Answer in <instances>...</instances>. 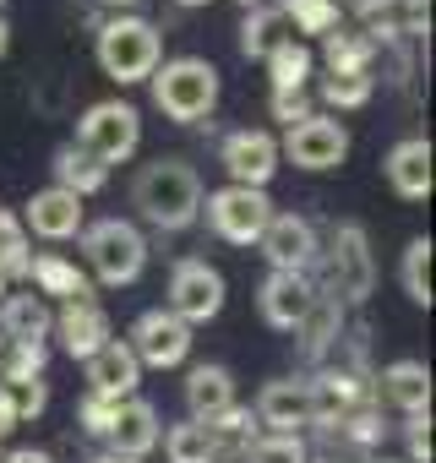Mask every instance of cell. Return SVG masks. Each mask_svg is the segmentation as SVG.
<instances>
[{
	"label": "cell",
	"mask_w": 436,
	"mask_h": 463,
	"mask_svg": "<svg viewBox=\"0 0 436 463\" xmlns=\"http://www.w3.org/2000/svg\"><path fill=\"white\" fill-rule=\"evenodd\" d=\"M131 207L142 223L164 229H191L202 218V175L185 164V158H153L131 175Z\"/></svg>",
	"instance_id": "obj_1"
},
{
	"label": "cell",
	"mask_w": 436,
	"mask_h": 463,
	"mask_svg": "<svg viewBox=\"0 0 436 463\" xmlns=\"http://www.w3.org/2000/svg\"><path fill=\"white\" fill-rule=\"evenodd\" d=\"M93 55H99V66H104L109 82L131 88V82H147V77L158 71L164 39H158V28H153L147 17H109V23H99Z\"/></svg>",
	"instance_id": "obj_2"
},
{
	"label": "cell",
	"mask_w": 436,
	"mask_h": 463,
	"mask_svg": "<svg viewBox=\"0 0 436 463\" xmlns=\"http://www.w3.org/2000/svg\"><path fill=\"white\" fill-rule=\"evenodd\" d=\"M153 82V104L175 120V126H196L213 104H218V66L202 55H180V61H158Z\"/></svg>",
	"instance_id": "obj_3"
},
{
	"label": "cell",
	"mask_w": 436,
	"mask_h": 463,
	"mask_svg": "<svg viewBox=\"0 0 436 463\" xmlns=\"http://www.w3.org/2000/svg\"><path fill=\"white\" fill-rule=\"evenodd\" d=\"M82 257L93 268L99 284L120 289V284H137L142 268H147V241L131 218H99V223H82Z\"/></svg>",
	"instance_id": "obj_4"
},
{
	"label": "cell",
	"mask_w": 436,
	"mask_h": 463,
	"mask_svg": "<svg viewBox=\"0 0 436 463\" xmlns=\"http://www.w3.org/2000/svg\"><path fill=\"white\" fill-rule=\"evenodd\" d=\"M142 142V115L120 99H99L77 115V147L93 153L99 164H126Z\"/></svg>",
	"instance_id": "obj_5"
},
{
	"label": "cell",
	"mask_w": 436,
	"mask_h": 463,
	"mask_svg": "<svg viewBox=\"0 0 436 463\" xmlns=\"http://www.w3.org/2000/svg\"><path fill=\"white\" fill-rule=\"evenodd\" d=\"M202 218L218 241L230 246H257V235L273 218V202L268 191H251V185H224V191H202Z\"/></svg>",
	"instance_id": "obj_6"
},
{
	"label": "cell",
	"mask_w": 436,
	"mask_h": 463,
	"mask_svg": "<svg viewBox=\"0 0 436 463\" xmlns=\"http://www.w3.org/2000/svg\"><path fill=\"white\" fill-rule=\"evenodd\" d=\"M322 257H327V284H322L327 295H338L344 306L371 300V289H376V257H371V241H365L360 223H338Z\"/></svg>",
	"instance_id": "obj_7"
},
{
	"label": "cell",
	"mask_w": 436,
	"mask_h": 463,
	"mask_svg": "<svg viewBox=\"0 0 436 463\" xmlns=\"http://www.w3.org/2000/svg\"><path fill=\"white\" fill-rule=\"evenodd\" d=\"M164 311L180 317L185 327L213 322L218 311H224V273L207 268L202 257H180L175 273H169V300H164Z\"/></svg>",
	"instance_id": "obj_8"
},
{
	"label": "cell",
	"mask_w": 436,
	"mask_h": 463,
	"mask_svg": "<svg viewBox=\"0 0 436 463\" xmlns=\"http://www.w3.org/2000/svg\"><path fill=\"white\" fill-rule=\"evenodd\" d=\"M279 158H289L295 169H311V175L338 169V164L349 158V131H344L333 115H311V120H300V126L284 131Z\"/></svg>",
	"instance_id": "obj_9"
},
{
	"label": "cell",
	"mask_w": 436,
	"mask_h": 463,
	"mask_svg": "<svg viewBox=\"0 0 436 463\" xmlns=\"http://www.w3.org/2000/svg\"><path fill=\"white\" fill-rule=\"evenodd\" d=\"M126 349L137 354V365L175 371V365H185V354H191V327H185L180 317H169L164 306H153V311H142V317L131 322Z\"/></svg>",
	"instance_id": "obj_10"
},
{
	"label": "cell",
	"mask_w": 436,
	"mask_h": 463,
	"mask_svg": "<svg viewBox=\"0 0 436 463\" xmlns=\"http://www.w3.org/2000/svg\"><path fill=\"white\" fill-rule=\"evenodd\" d=\"M257 246H262L273 273H311L322 262V241H317L311 218H300V213H273L268 229L257 235Z\"/></svg>",
	"instance_id": "obj_11"
},
{
	"label": "cell",
	"mask_w": 436,
	"mask_h": 463,
	"mask_svg": "<svg viewBox=\"0 0 436 463\" xmlns=\"http://www.w3.org/2000/svg\"><path fill=\"white\" fill-rule=\"evenodd\" d=\"M218 164L230 169V185L268 191V180L279 175V137L262 131V126H241L218 142Z\"/></svg>",
	"instance_id": "obj_12"
},
{
	"label": "cell",
	"mask_w": 436,
	"mask_h": 463,
	"mask_svg": "<svg viewBox=\"0 0 436 463\" xmlns=\"http://www.w3.org/2000/svg\"><path fill=\"white\" fill-rule=\"evenodd\" d=\"M306 398H311V425H338L355 403H365L371 398V382L360 376V371H349V365H322L311 382H306Z\"/></svg>",
	"instance_id": "obj_13"
},
{
	"label": "cell",
	"mask_w": 436,
	"mask_h": 463,
	"mask_svg": "<svg viewBox=\"0 0 436 463\" xmlns=\"http://www.w3.org/2000/svg\"><path fill=\"white\" fill-rule=\"evenodd\" d=\"M311 300H317V279L311 273H268L262 289H257V311L279 333H295L300 317L311 311Z\"/></svg>",
	"instance_id": "obj_14"
},
{
	"label": "cell",
	"mask_w": 436,
	"mask_h": 463,
	"mask_svg": "<svg viewBox=\"0 0 436 463\" xmlns=\"http://www.w3.org/2000/svg\"><path fill=\"white\" fill-rule=\"evenodd\" d=\"M257 425L268 436H300V425H311V398H306V382L300 376H279L257 392Z\"/></svg>",
	"instance_id": "obj_15"
},
{
	"label": "cell",
	"mask_w": 436,
	"mask_h": 463,
	"mask_svg": "<svg viewBox=\"0 0 436 463\" xmlns=\"http://www.w3.org/2000/svg\"><path fill=\"white\" fill-rule=\"evenodd\" d=\"M23 229H33L39 241H71V235H82V196H71L61 185L33 191L28 207H23Z\"/></svg>",
	"instance_id": "obj_16"
},
{
	"label": "cell",
	"mask_w": 436,
	"mask_h": 463,
	"mask_svg": "<svg viewBox=\"0 0 436 463\" xmlns=\"http://www.w3.org/2000/svg\"><path fill=\"white\" fill-rule=\"evenodd\" d=\"M158 436H164V425H158V409L147 403V398H126L120 409H115V425H109V452L115 458H147L153 447H158Z\"/></svg>",
	"instance_id": "obj_17"
},
{
	"label": "cell",
	"mask_w": 436,
	"mask_h": 463,
	"mask_svg": "<svg viewBox=\"0 0 436 463\" xmlns=\"http://www.w3.org/2000/svg\"><path fill=\"white\" fill-rule=\"evenodd\" d=\"M88 365V392H104V398H115V403H126V398H137V382H142V365H137V354L126 349V338H109L93 360H82Z\"/></svg>",
	"instance_id": "obj_18"
},
{
	"label": "cell",
	"mask_w": 436,
	"mask_h": 463,
	"mask_svg": "<svg viewBox=\"0 0 436 463\" xmlns=\"http://www.w3.org/2000/svg\"><path fill=\"white\" fill-rule=\"evenodd\" d=\"M55 333H61V349L71 354V360H93L115 333H109V317H104V306L99 300H77V306H66L61 317H55Z\"/></svg>",
	"instance_id": "obj_19"
},
{
	"label": "cell",
	"mask_w": 436,
	"mask_h": 463,
	"mask_svg": "<svg viewBox=\"0 0 436 463\" xmlns=\"http://www.w3.org/2000/svg\"><path fill=\"white\" fill-rule=\"evenodd\" d=\"M387 185L403 196V202H425L431 196V142L425 137H403V142H393V153H387Z\"/></svg>",
	"instance_id": "obj_20"
},
{
	"label": "cell",
	"mask_w": 436,
	"mask_h": 463,
	"mask_svg": "<svg viewBox=\"0 0 436 463\" xmlns=\"http://www.w3.org/2000/svg\"><path fill=\"white\" fill-rule=\"evenodd\" d=\"M295 338H300V354H306V360H322L327 349H338V338H344V300L317 284V300H311V311L300 317Z\"/></svg>",
	"instance_id": "obj_21"
},
{
	"label": "cell",
	"mask_w": 436,
	"mask_h": 463,
	"mask_svg": "<svg viewBox=\"0 0 436 463\" xmlns=\"http://www.w3.org/2000/svg\"><path fill=\"white\" fill-rule=\"evenodd\" d=\"M230 403H235L230 365H191V376H185V409H191L196 425H207L213 414H224Z\"/></svg>",
	"instance_id": "obj_22"
},
{
	"label": "cell",
	"mask_w": 436,
	"mask_h": 463,
	"mask_svg": "<svg viewBox=\"0 0 436 463\" xmlns=\"http://www.w3.org/2000/svg\"><path fill=\"white\" fill-rule=\"evenodd\" d=\"M55 311L44 306V295H6L0 300V333L6 344H50Z\"/></svg>",
	"instance_id": "obj_23"
},
{
	"label": "cell",
	"mask_w": 436,
	"mask_h": 463,
	"mask_svg": "<svg viewBox=\"0 0 436 463\" xmlns=\"http://www.w3.org/2000/svg\"><path fill=\"white\" fill-rule=\"evenodd\" d=\"M376 382H382V398H387L393 409H403V414H431V371H425V360H393Z\"/></svg>",
	"instance_id": "obj_24"
},
{
	"label": "cell",
	"mask_w": 436,
	"mask_h": 463,
	"mask_svg": "<svg viewBox=\"0 0 436 463\" xmlns=\"http://www.w3.org/2000/svg\"><path fill=\"white\" fill-rule=\"evenodd\" d=\"M28 279H33V289H39V295H55V300H66V306H77V300H93V284H88V273H82L77 262L55 257V251L33 257Z\"/></svg>",
	"instance_id": "obj_25"
},
{
	"label": "cell",
	"mask_w": 436,
	"mask_h": 463,
	"mask_svg": "<svg viewBox=\"0 0 436 463\" xmlns=\"http://www.w3.org/2000/svg\"><path fill=\"white\" fill-rule=\"evenodd\" d=\"M284 39H295V33H284L279 6H251V12L241 17V55H246V61H268Z\"/></svg>",
	"instance_id": "obj_26"
},
{
	"label": "cell",
	"mask_w": 436,
	"mask_h": 463,
	"mask_svg": "<svg viewBox=\"0 0 436 463\" xmlns=\"http://www.w3.org/2000/svg\"><path fill=\"white\" fill-rule=\"evenodd\" d=\"M104 180H109V164H99V158L82 153L77 142L55 153V185H61V191H71V196H93Z\"/></svg>",
	"instance_id": "obj_27"
},
{
	"label": "cell",
	"mask_w": 436,
	"mask_h": 463,
	"mask_svg": "<svg viewBox=\"0 0 436 463\" xmlns=\"http://www.w3.org/2000/svg\"><path fill=\"white\" fill-rule=\"evenodd\" d=\"M322 61H327V71H371L376 66V44L360 28H333L322 39Z\"/></svg>",
	"instance_id": "obj_28"
},
{
	"label": "cell",
	"mask_w": 436,
	"mask_h": 463,
	"mask_svg": "<svg viewBox=\"0 0 436 463\" xmlns=\"http://www.w3.org/2000/svg\"><path fill=\"white\" fill-rule=\"evenodd\" d=\"M268 77H273V93H306V82H311V50L300 39H284L268 55Z\"/></svg>",
	"instance_id": "obj_29"
},
{
	"label": "cell",
	"mask_w": 436,
	"mask_h": 463,
	"mask_svg": "<svg viewBox=\"0 0 436 463\" xmlns=\"http://www.w3.org/2000/svg\"><path fill=\"white\" fill-rule=\"evenodd\" d=\"M158 441H164L169 463H218V452H213V436H207V425H196V420H180V425H169Z\"/></svg>",
	"instance_id": "obj_30"
},
{
	"label": "cell",
	"mask_w": 436,
	"mask_h": 463,
	"mask_svg": "<svg viewBox=\"0 0 436 463\" xmlns=\"http://www.w3.org/2000/svg\"><path fill=\"white\" fill-rule=\"evenodd\" d=\"M33 268V241H28V229L17 213H0V273L6 279H28Z\"/></svg>",
	"instance_id": "obj_31"
},
{
	"label": "cell",
	"mask_w": 436,
	"mask_h": 463,
	"mask_svg": "<svg viewBox=\"0 0 436 463\" xmlns=\"http://www.w3.org/2000/svg\"><path fill=\"white\" fill-rule=\"evenodd\" d=\"M398 284H403V295H409L414 306H431V241H425V235H414V241L403 246Z\"/></svg>",
	"instance_id": "obj_32"
},
{
	"label": "cell",
	"mask_w": 436,
	"mask_h": 463,
	"mask_svg": "<svg viewBox=\"0 0 436 463\" xmlns=\"http://www.w3.org/2000/svg\"><path fill=\"white\" fill-rule=\"evenodd\" d=\"M371 93H376V77L371 71H327L322 77V104L327 109H360Z\"/></svg>",
	"instance_id": "obj_33"
},
{
	"label": "cell",
	"mask_w": 436,
	"mask_h": 463,
	"mask_svg": "<svg viewBox=\"0 0 436 463\" xmlns=\"http://www.w3.org/2000/svg\"><path fill=\"white\" fill-rule=\"evenodd\" d=\"M279 17H284V28H295V33H322V39L338 28V6H333V0H284Z\"/></svg>",
	"instance_id": "obj_34"
},
{
	"label": "cell",
	"mask_w": 436,
	"mask_h": 463,
	"mask_svg": "<svg viewBox=\"0 0 436 463\" xmlns=\"http://www.w3.org/2000/svg\"><path fill=\"white\" fill-rule=\"evenodd\" d=\"M0 403H6V414H12L17 425H28V420L44 414L50 387H44V376H33V382H6V376H0Z\"/></svg>",
	"instance_id": "obj_35"
},
{
	"label": "cell",
	"mask_w": 436,
	"mask_h": 463,
	"mask_svg": "<svg viewBox=\"0 0 436 463\" xmlns=\"http://www.w3.org/2000/svg\"><path fill=\"white\" fill-rule=\"evenodd\" d=\"M241 463H311V452H306V441L300 436H257L246 452H241Z\"/></svg>",
	"instance_id": "obj_36"
},
{
	"label": "cell",
	"mask_w": 436,
	"mask_h": 463,
	"mask_svg": "<svg viewBox=\"0 0 436 463\" xmlns=\"http://www.w3.org/2000/svg\"><path fill=\"white\" fill-rule=\"evenodd\" d=\"M382 430H387V425H382V409H376V398L355 403V409L338 420V436H344V441H355V447H376V441H382Z\"/></svg>",
	"instance_id": "obj_37"
},
{
	"label": "cell",
	"mask_w": 436,
	"mask_h": 463,
	"mask_svg": "<svg viewBox=\"0 0 436 463\" xmlns=\"http://www.w3.org/2000/svg\"><path fill=\"white\" fill-rule=\"evenodd\" d=\"M44 365H50V344H12L6 349V382H33V376H44Z\"/></svg>",
	"instance_id": "obj_38"
},
{
	"label": "cell",
	"mask_w": 436,
	"mask_h": 463,
	"mask_svg": "<svg viewBox=\"0 0 436 463\" xmlns=\"http://www.w3.org/2000/svg\"><path fill=\"white\" fill-rule=\"evenodd\" d=\"M115 398H104V392H82V403H77V425L88 430V436H109V425H115Z\"/></svg>",
	"instance_id": "obj_39"
},
{
	"label": "cell",
	"mask_w": 436,
	"mask_h": 463,
	"mask_svg": "<svg viewBox=\"0 0 436 463\" xmlns=\"http://www.w3.org/2000/svg\"><path fill=\"white\" fill-rule=\"evenodd\" d=\"M355 17H360V33L371 28H398V0H355ZM403 33V28H398Z\"/></svg>",
	"instance_id": "obj_40"
},
{
	"label": "cell",
	"mask_w": 436,
	"mask_h": 463,
	"mask_svg": "<svg viewBox=\"0 0 436 463\" xmlns=\"http://www.w3.org/2000/svg\"><path fill=\"white\" fill-rule=\"evenodd\" d=\"M28 99H33V109H44V115H61V104H66V77H55V71L33 77Z\"/></svg>",
	"instance_id": "obj_41"
},
{
	"label": "cell",
	"mask_w": 436,
	"mask_h": 463,
	"mask_svg": "<svg viewBox=\"0 0 436 463\" xmlns=\"http://www.w3.org/2000/svg\"><path fill=\"white\" fill-rule=\"evenodd\" d=\"M311 115H317V109H311L306 93H273V120H284V131L300 126V120H311Z\"/></svg>",
	"instance_id": "obj_42"
},
{
	"label": "cell",
	"mask_w": 436,
	"mask_h": 463,
	"mask_svg": "<svg viewBox=\"0 0 436 463\" xmlns=\"http://www.w3.org/2000/svg\"><path fill=\"white\" fill-rule=\"evenodd\" d=\"M403 441H409V463H431V414H409Z\"/></svg>",
	"instance_id": "obj_43"
},
{
	"label": "cell",
	"mask_w": 436,
	"mask_h": 463,
	"mask_svg": "<svg viewBox=\"0 0 436 463\" xmlns=\"http://www.w3.org/2000/svg\"><path fill=\"white\" fill-rule=\"evenodd\" d=\"M0 463H55V458H50L44 447H12L6 458H0Z\"/></svg>",
	"instance_id": "obj_44"
},
{
	"label": "cell",
	"mask_w": 436,
	"mask_h": 463,
	"mask_svg": "<svg viewBox=\"0 0 436 463\" xmlns=\"http://www.w3.org/2000/svg\"><path fill=\"white\" fill-rule=\"evenodd\" d=\"M12 425H17V420L6 414V403H0V441H6V436H12Z\"/></svg>",
	"instance_id": "obj_45"
},
{
	"label": "cell",
	"mask_w": 436,
	"mask_h": 463,
	"mask_svg": "<svg viewBox=\"0 0 436 463\" xmlns=\"http://www.w3.org/2000/svg\"><path fill=\"white\" fill-rule=\"evenodd\" d=\"M6 50H12V23L0 17V55H6Z\"/></svg>",
	"instance_id": "obj_46"
},
{
	"label": "cell",
	"mask_w": 436,
	"mask_h": 463,
	"mask_svg": "<svg viewBox=\"0 0 436 463\" xmlns=\"http://www.w3.org/2000/svg\"><path fill=\"white\" fill-rule=\"evenodd\" d=\"M88 463H137V458H115V452H99V458H88Z\"/></svg>",
	"instance_id": "obj_47"
},
{
	"label": "cell",
	"mask_w": 436,
	"mask_h": 463,
	"mask_svg": "<svg viewBox=\"0 0 436 463\" xmlns=\"http://www.w3.org/2000/svg\"><path fill=\"white\" fill-rule=\"evenodd\" d=\"M6 349H12V344H6V333H0V371H6Z\"/></svg>",
	"instance_id": "obj_48"
},
{
	"label": "cell",
	"mask_w": 436,
	"mask_h": 463,
	"mask_svg": "<svg viewBox=\"0 0 436 463\" xmlns=\"http://www.w3.org/2000/svg\"><path fill=\"white\" fill-rule=\"evenodd\" d=\"M6 295H12V279H6V273H0V300H6Z\"/></svg>",
	"instance_id": "obj_49"
},
{
	"label": "cell",
	"mask_w": 436,
	"mask_h": 463,
	"mask_svg": "<svg viewBox=\"0 0 436 463\" xmlns=\"http://www.w3.org/2000/svg\"><path fill=\"white\" fill-rule=\"evenodd\" d=\"M175 6H207V0H175Z\"/></svg>",
	"instance_id": "obj_50"
},
{
	"label": "cell",
	"mask_w": 436,
	"mask_h": 463,
	"mask_svg": "<svg viewBox=\"0 0 436 463\" xmlns=\"http://www.w3.org/2000/svg\"><path fill=\"white\" fill-rule=\"evenodd\" d=\"M104 6H137V0H104Z\"/></svg>",
	"instance_id": "obj_51"
},
{
	"label": "cell",
	"mask_w": 436,
	"mask_h": 463,
	"mask_svg": "<svg viewBox=\"0 0 436 463\" xmlns=\"http://www.w3.org/2000/svg\"><path fill=\"white\" fill-rule=\"evenodd\" d=\"M241 6H246V12H251V6H268V0H241Z\"/></svg>",
	"instance_id": "obj_52"
},
{
	"label": "cell",
	"mask_w": 436,
	"mask_h": 463,
	"mask_svg": "<svg viewBox=\"0 0 436 463\" xmlns=\"http://www.w3.org/2000/svg\"><path fill=\"white\" fill-rule=\"evenodd\" d=\"M333 6H344V0H333ZM349 6H355V0H349Z\"/></svg>",
	"instance_id": "obj_53"
},
{
	"label": "cell",
	"mask_w": 436,
	"mask_h": 463,
	"mask_svg": "<svg viewBox=\"0 0 436 463\" xmlns=\"http://www.w3.org/2000/svg\"><path fill=\"white\" fill-rule=\"evenodd\" d=\"M376 463H387V458H376Z\"/></svg>",
	"instance_id": "obj_54"
},
{
	"label": "cell",
	"mask_w": 436,
	"mask_h": 463,
	"mask_svg": "<svg viewBox=\"0 0 436 463\" xmlns=\"http://www.w3.org/2000/svg\"><path fill=\"white\" fill-rule=\"evenodd\" d=\"M0 6H6V0H0Z\"/></svg>",
	"instance_id": "obj_55"
}]
</instances>
